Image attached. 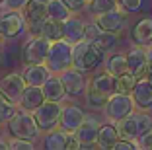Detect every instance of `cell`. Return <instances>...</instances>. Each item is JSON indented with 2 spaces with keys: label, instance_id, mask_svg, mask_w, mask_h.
Instances as JSON below:
<instances>
[{
  "label": "cell",
  "instance_id": "ba28073f",
  "mask_svg": "<svg viewBox=\"0 0 152 150\" xmlns=\"http://www.w3.org/2000/svg\"><path fill=\"white\" fill-rule=\"evenodd\" d=\"M27 31V22L22 10H6L0 12V35L4 39H18Z\"/></svg>",
  "mask_w": 152,
  "mask_h": 150
},
{
  "label": "cell",
  "instance_id": "e0dca14e",
  "mask_svg": "<svg viewBox=\"0 0 152 150\" xmlns=\"http://www.w3.org/2000/svg\"><path fill=\"white\" fill-rule=\"evenodd\" d=\"M22 74L26 78L27 86H43L53 72L45 62H35V64H23Z\"/></svg>",
  "mask_w": 152,
  "mask_h": 150
},
{
  "label": "cell",
  "instance_id": "f1b7e54d",
  "mask_svg": "<svg viewBox=\"0 0 152 150\" xmlns=\"http://www.w3.org/2000/svg\"><path fill=\"white\" fill-rule=\"evenodd\" d=\"M84 97H86V103H88L92 109H103L105 103H107V100H109L105 94H102L99 90H96L94 86H90V84H88V90H86Z\"/></svg>",
  "mask_w": 152,
  "mask_h": 150
},
{
  "label": "cell",
  "instance_id": "d6986e66",
  "mask_svg": "<svg viewBox=\"0 0 152 150\" xmlns=\"http://www.w3.org/2000/svg\"><path fill=\"white\" fill-rule=\"evenodd\" d=\"M131 39L134 45L150 47L152 45V18H140L131 27Z\"/></svg>",
  "mask_w": 152,
  "mask_h": 150
},
{
  "label": "cell",
  "instance_id": "8d00e7d4",
  "mask_svg": "<svg viewBox=\"0 0 152 150\" xmlns=\"http://www.w3.org/2000/svg\"><path fill=\"white\" fill-rule=\"evenodd\" d=\"M82 148V142L76 132H66V150H78Z\"/></svg>",
  "mask_w": 152,
  "mask_h": 150
},
{
  "label": "cell",
  "instance_id": "8992f818",
  "mask_svg": "<svg viewBox=\"0 0 152 150\" xmlns=\"http://www.w3.org/2000/svg\"><path fill=\"white\" fill-rule=\"evenodd\" d=\"M51 49V41L43 35H29L22 45V61L23 64H35L45 62Z\"/></svg>",
  "mask_w": 152,
  "mask_h": 150
},
{
  "label": "cell",
  "instance_id": "4dcf8cb0",
  "mask_svg": "<svg viewBox=\"0 0 152 150\" xmlns=\"http://www.w3.org/2000/svg\"><path fill=\"white\" fill-rule=\"evenodd\" d=\"M88 8L92 12V16H98V14H105L111 12V10L119 8V0H90Z\"/></svg>",
  "mask_w": 152,
  "mask_h": 150
},
{
  "label": "cell",
  "instance_id": "7c38bea8",
  "mask_svg": "<svg viewBox=\"0 0 152 150\" xmlns=\"http://www.w3.org/2000/svg\"><path fill=\"white\" fill-rule=\"evenodd\" d=\"M127 16L129 14L123 12L121 8L111 10V12H105V14H98L94 16V22L102 27L103 31H111V33H121V31L127 27Z\"/></svg>",
  "mask_w": 152,
  "mask_h": 150
},
{
  "label": "cell",
  "instance_id": "ffe728a7",
  "mask_svg": "<svg viewBox=\"0 0 152 150\" xmlns=\"http://www.w3.org/2000/svg\"><path fill=\"white\" fill-rule=\"evenodd\" d=\"M84 37H86V22L78 14H72L64 22V39L70 41V43H78Z\"/></svg>",
  "mask_w": 152,
  "mask_h": 150
},
{
  "label": "cell",
  "instance_id": "f35d334b",
  "mask_svg": "<svg viewBox=\"0 0 152 150\" xmlns=\"http://www.w3.org/2000/svg\"><path fill=\"white\" fill-rule=\"evenodd\" d=\"M29 0H6V10H23V6L27 4Z\"/></svg>",
  "mask_w": 152,
  "mask_h": 150
},
{
  "label": "cell",
  "instance_id": "7402d4cb",
  "mask_svg": "<svg viewBox=\"0 0 152 150\" xmlns=\"http://www.w3.org/2000/svg\"><path fill=\"white\" fill-rule=\"evenodd\" d=\"M119 131H117V125L113 123V121H109V123H102V127H99V132H98V142L96 144L99 146V148L103 150H109L115 146V142L119 140Z\"/></svg>",
  "mask_w": 152,
  "mask_h": 150
},
{
  "label": "cell",
  "instance_id": "836d02e7",
  "mask_svg": "<svg viewBox=\"0 0 152 150\" xmlns=\"http://www.w3.org/2000/svg\"><path fill=\"white\" fill-rule=\"evenodd\" d=\"M119 8L127 14H137L142 8V0H119Z\"/></svg>",
  "mask_w": 152,
  "mask_h": 150
},
{
  "label": "cell",
  "instance_id": "83f0119b",
  "mask_svg": "<svg viewBox=\"0 0 152 150\" xmlns=\"http://www.w3.org/2000/svg\"><path fill=\"white\" fill-rule=\"evenodd\" d=\"M18 111H20L18 103H14L12 100H8L4 94L0 92V125H6Z\"/></svg>",
  "mask_w": 152,
  "mask_h": 150
},
{
  "label": "cell",
  "instance_id": "5b68a950",
  "mask_svg": "<svg viewBox=\"0 0 152 150\" xmlns=\"http://www.w3.org/2000/svg\"><path fill=\"white\" fill-rule=\"evenodd\" d=\"M63 102H51V100H45L35 111H33V117H35L37 125L43 132L58 129L61 125V115H63Z\"/></svg>",
  "mask_w": 152,
  "mask_h": 150
},
{
  "label": "cell",
  "instance_id": "9a60e30c",
  "mask_svg": "<svg viewBox=\"0 0 152 150\" xmlns=\"http://www.w3.org/2000/svg\"><path fill=\"white\" fill-rule=\"evenodd\" d=\"M86 119V111L82 107L68 103L63 107V115H61V125L58 127L66 132H76V129L82 125V121Z\"/></svg>",
  "mask_w": 152,
  "mask_h": 150
},
{
  "label": "cell",
  "instance_id": "8fae6325",
  "mask_svg": "<svg viewBox=\"0 0 152 150\" xmlns=\"http://www.w3.org/2000/svg\"><path fill=\"white\" fill-rule=\"evenodd\" d=\"M26 88H27V82L22 72H8L0 78V92L8 100H12L14 103H20V97H22Z\"/></svg>",
  "mask_w": 152,
  "mask_h": 150
},
{
  "label": "cell",
  "instance_id": "603a6c76",
  "mask_svg": "<svg viewBox=\"0 0 152 150\" xmlns=\"http://www.w3.org/2000/svg\"><path fill=\"white\" fill-rule=\"evenodd\" d=\"M90 86H94L96 90H99L102 94H105L109 97L111 94H115V76L107 70L99 72V74H94L90 78Z\"/></svg>",
  "mask_w": 152,
  "mask_h": 150
},
{
  "label": "cell",
  "instance_id": "ab89813d",
  "mask_svg": "<svg viewBox=\"0 0 152 150\" xmlns=\"http://www.w3.org/2000/svg\"><path fill=\"white\" fill-rule=\"evenodd\" d=\"M146 55H148V74H152V45L146 47Z\"/></svg>",
  "mask_w": 152,
  "mask_h": 150
},
{
  "label": "cell",
  "instance_id": "ee69618b",
  "mask_svg": "<svg viewBox=\"0 0 152 150\" xmlns=\"http://www.w3.org/2000/svg\"><path fill=\"white\" fill-rule=\"evenodd\" d=\"M2 41H4V37H2V35H0V45H2Z\"/></svg>",
  "mask_w": 152,
  "mask_h": 150
},
{
  "label": "cell",
  "instance_id": "30bf717a",
  "mask_svg": "<svg viewBox=\"0 0 152 150\" xmlns=\"http://www.w3.org/2000/svg\"><path fill=\"white\" fill-rule=\"evenodd\" d=\"M58 76H61V80H63L68 97H80V96L86 94L88 84H90V80L86 78V72H82V70H78V68H74V66H70V68H66L64 72H61Z\"/></svg>",
  "mask_w": 152,
  "mask_h": 150
},
{
  "label": "cell",
  "instance_id": "7dc6e473",
  "mask_svg": "<svg viewBox=\"0 0 152 150\" xmlns=\"http://www.w3.org/2000/svg\"><path fill=\"white\" fill-rule=\"evenodd\" d=\"M88 2H90V0H88Z\"/></svg>",
  "mask_w": 152,
  "mask_h": 150
},
{
  "label": "cell",
  "instance_id": "44dd1931",
  "mask_svg": "<svg viewBox=\"0 0 152 150\" xmlns=\"http://www.w3.org/2000/svg\"><path fill=\"white\" fill-rule=\"evenodd\" d=\"M43 92H45V97L51 100V102H64V97L68 96L58 74H51L47 78V82L43 84Z\"/></svg>",
  "mask_w": 152,
  "mask_h": 150
},
{
  "label": "cell",
  "instance_id": "d590c367",
  "mask_svg": "<svg viewBox=\"0 0 152 150\" xmlns=\"http://www.w3.org/2000/svg\"><path fill=\"white\" fill-rule=\"evenodd\" d=\"M137 144H139V148L152 150V129H150V131H146L144 135H140V137L137 138Z\"/></svg>",
  "mask_w": 152,
  "mask_h": 150
},
{
  "label": "cell",
  "instance_id": "d4e9b609",
  "mask_svg": "<svg viewBox=\"0 0 152 150\" xmlns=\"http://www.w3.org/2000/svg\"><path fill=\"white\" fill-rule=\"evenodd\" d=\"M105 70L111 72L113 76H121L129 72V62H127V53H111L105 59Z\"/></svg>",
  "mask_w": 152,
  "mask_h": 150
},
{
  "label": "cell",
  "instance_id": "277c9868",
  "mask_svg": "<svg viewBox=\"0 0 152 150\" xmlns=\"http://www.w3.org/2000/svg\"><path fill=\"white\" fill-rule=\"evenodd\" d=\"M72 61H74V43H70L66 39L51 41V49H49L45 64L51 68L53 74H61L66 68H70Z\"/></svg>",
  "mask_w": 152,
  "mask_h": 150
},
{
  "label": "cell",
  "instance_id": "7bdbcfd3",
  "mask_svg": "<svg viewBox=\"0 0 152 150\" xmlns=\"http://www.w3.org/2000/svg\"><path fill=\"white\" fill-rule=\"evenodd\" d=\"M146 78H148V82H150V84H152V74H148Z\"/></svg>",
  "mask_w": 152,
  "mask_h": 150
},
{
  "label": "cell",
  "instance_id": "b9f144b4",
  "mask_svg": "<svg viewBox=\"0 0 152 150\" xmlns=\"http://www.w3.org/2000/svg\"><path fill=\"white\" fill-rule=\"evenodd\" d=\"M2 6H6V0H0V8H2Z\"/></svg>",
  "mask_w": 152,
  "mask_h": 150
},
{
  "label": "cell",
  "instance_id": "ac0fdd59",
  "mask_svg": "<svg viewBox=\"0 0 152 150\" xmlns=\"http://www.w3.org/2000/svg\"><path fill=\"white\" fill-rule=\"evenodd\" d=\"M45 92H43V86H27L23 90L22 97H20V109H26V111H35L41 103L45 102Z\"/></svg>",
  "mask_w": 152,
  "mask_h": 150
},
{
  "label": "cell",
  "instance_id": "7a4b0ae2",
  "mask_svg": "<svg viewBox=\"0 0 152 150\" xmlns=\"http://www.w3.org/2000/svg\"><path fill=\"white\" fill-rule=\"evenodd\" d=\"M6 131H8L10 137L27 138V140H33V142H37V138L43 135V131L39 129L33 113L31 111H26V109H20L18 113L6 123Z\"/></svg>",
  "mask_w": 152,
  "mask_h": 150
},
{
  "label": "cell",
  "instance_id": "4fadbf2b",
  "mask_svg": "<svg viewBox=\"0 0 152 150\" xmlns=\"http://www.w3.org/2000/svg\"><path fill=\"white\" fill-rule=\"evenodd\" d=\"M127 62H129V72H133L137 78H146L148 76V55L146 47L134 45L127 53Z\"/></svg>",
  "mask_w": 152,
  "mask_h": 150
},
{
  "label": "cell",
  "instance_id": "60d3db41",
  "mask_svg": "<svg viewBox=\"0 0 152 150\" xmlns=\"http://www.w3.org/2000/svg\"><path fill=\"white\" fill-rule=\"evenodd\" d=\"M0 148H2V150H6V148H8V140H4V138H0Z\"/></svg>",
  "mask_w": 152,
  "mask_h": 150
},
{
  "label": "cell",
  "instance_id": "52a82bcc",
  "mask_svg": "<svg viewBox=\"0 0 152 150\" xmlns=\"http://www.w3.org/2000/svg\"><path fill=\"white\" fill-rule=\"evenodd\" d=\"M23 18L27 22V33L29 35H41L45 22L49 20V12H47V2L43 0H29L23 6Z\"/></svg>",
  "mask_w": 152,
  "mask_h": 150
},
{
  "label": "cell",
  "instance_id": "2e32d148",
  "mask_svg": "<svg viewBox=\"0 0 152 150\" xmlns=\"http://www.w3.org/2000/svg\"><path fill=\"white\" fill-rule=\"evenodd\" d=\"M133 102L137 105V109L140 111H150L152 109V84L148 82V78H139L134 90L131 92Z\"/></svg>",
  "mask_w": 152,
  "mask_h": 150
},
{
  "label": "cell",
  "instance_id": "484cf974",
  "mask_svg": "<svg viewBox=\"0 0 152 150\" xmlns=\"http://www.w3.org/2000/svg\"><path fill=\"white\" fill-rule=\"evenodd\" d=\"M47 12H49V18L57 20V22H66L72 14H74L63 0H49L47 2Z\"/></svg>",
  "mask_w": 152,
  "mask_h": 150
},
{
  "label": "cell",
  "instance_id": "9c48e42d",
  "mask_svg": "<svg viewBox=\"0 0 152 150\" xmlns=\"http://www.w3.org/2000/svg\"><path fill=\"white\" fill-rule=\"evenodd\" d=\"M134 109H137V105H134L133 96H131V94H119V92H115V94L109 96L107 103H105V107H103V113H105V117H107L109 121L117 123L119 119H123V117L131 115Z\"/></svg>",
  "mask_w": 152,
  "mask_h": 150
},
{
  "label": "cell",
  "instance_id": "f546056e",
  "mask_svg": "<svg viewBox=\"0 0 152 150\" xmlns=\"http://www.w3.org/2000/svg\"><path fill=\"white\" fill-rule=\"evenodd\" d=\"M139 78L133 74V72H125V74H121L115 78V92L119 94H131L137 86Z\"/></svg>",
  "mask_w": 152,
  "mask_h": 150
},
{
  "label": "cell",
  "instance_id": "bcb514c9",
  "mask_svg": "<svg viewBox=\"0 0 152 150\" xmlns=\"http://www.w3.org/2000/svg\"><path fill=\"white\" fill-rule=\"evenodd\" d=\"M0 138H2V135H0Z\"/></svg>",
  "mask_w": 152,
  "mask_h": 150
},
{
  "label": "cell",
  "instance_id": "5bb4252c",
  "mask_svg": "<svg viewBox=\"0 0 152 150\" xmlns=\"http://www.w3.org/2000/svg\"><path fill=\"white\" fill-rule=\"evenodd\" d=\"M99 127H102V123H99L98 117H96V115H88V113H86V119L82 121L80 127L76 129V135H78V138H80L82 146H92V144L98 142Z\"/></svg>",
  "mask_w": 152,
  "mask_h": 150
},
{
  "label": "cell",
  "instance_id": "4316f807",
  "mask_svg": "<svg viewBox=\"0 0 152 150\" xmlns=\"http://www.w3.org/2000/svg\"><path fill=\"white\" fill-rule=\"evenodd\" d=\"M41 35L47 37L49 41H58L64 39V22H57V20H47L41 29Z\"/></svg>",
  "mask_w": 152,
  "mask_h": 150
},
{
  "label": "cell",
  "instance_id": "d6a6232c",
  "mask_svg": "<svg viewBox=\"0 0 152 150\" xmlns=\"http://www.w3.org/2000/svg\"><path fill=\"white\" fill-rule=\"evenodd\" d=\"M8 148H12V150H33V148H35V142L27 140V138L10 137L8 138Z\"/></svg>",
  "mask_w": 152,
  "mask_h": 150
},
{
  "label": "cell",
  "instance_id": "74e56055",
  "mask_svg": "<svg viewBox=\"0 0 152 150\" xmlns=\"http://www.w3.org/2000/svg\"><path fill=\"white\" fill-rule=\"evenodd\" d=\"M137 140H127V138H119L113 146V150H134L137 148Z\"/></svg>",
  "mask_w": 152,
  "mask_h": 150
},
{
  "label": "cell",
  "instance_id": "e575fe53",
  "mask_svg": "<svg viewBox=\"0 0 152 150\" xmlns=\"http://www.w3.org/2000/svg\"><path fill=\"white\" fill-rule=\"evenodd\" d=\"M64 4L72 10L74 14H80L84 8H88V0H63Z\"/></svg>",
  "mask_w": 152,
  "mask_h": 150
},
{
  "label": "cell",
  "instance_id": "3957f363",
  "mask_svg": "<svg viewBox=\"0 0 152 150\" xmlns=\"http://www.w3.org/2000/svg\"><path fill=\"white\" fill-rule=\"evenodd\" d=\"M117 131H119L121 138L127 140H137L140 135H144L146 131L152 129V115H148V111H133L131 115L123 117L117 121Z\"/></svg>",
  "mask_w": 152,
  "mask_h": 150
},
{
  "label": "cell",
  "instance_id": "6da1fadb",
  "mask_svg": "<svg viewBox=\"0 0 152 150\" xmlns=\"http://www.w3.org/2000/svg\"><path fill=\"white\" fill-rule=\"evenodd\" d=\"M103 62H105V51L98 43L90 39H82L78 43H74V61H72L74 68L88 74Z\"/></svg>",
  "mask_w": 152,
  "mask_h": 150
},
{
  "label": "cell",
  "instance_id": "cb8c5ba5",
  "mask_svg": "<svg viewBox=\"0 0 152 150\" xmlns=\"http://www.w3.org/2000/svg\"><path fill=\"white\" fill-rule=\"evenodd\" d=\"M43 146L47 150H66V131L53 129L43 135Z\"/></svg>",
  "mask_w": 152,
  "mask_h": 150
},
{
  "label": "cell",
  "instance_id": "f6af8a7d",
  "mask_svg": "<svg viewBox=\"0 0 152 150\" xmlns=\"http://www.w3.org/2000/svg\"><path fill=\"white\" fill-rule=\"evenodd\" d=\"M43 2H49V0H43Z\"/></svg>",
  "mask_w": 152,
  "mask_h": 150
},
{
  "label": "cell",
  "instance_id": "1f68e13d",
  "mask_svg": "<svg viewBox=\"0 0 152 150\" xmlns=\"http://www.w3.org/2000/svg\"><path fill=\"white\" fill-rule=\"evenodd\" d=\"M94 43H98L105 53H109V51H113V49L117 47V43H119V33H111V31H103L102 29L99 35L94 39Z\"/></svg>",
  "mask_w": 152,
  "mask_h": 150
}]
</instances>
